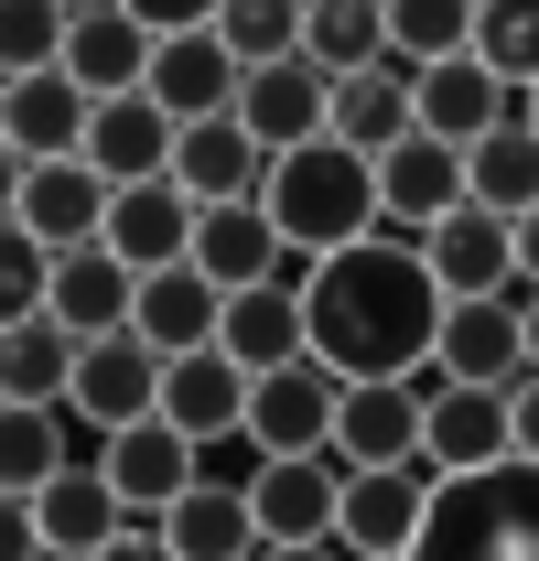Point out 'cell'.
<instances>
[{
  "label": "cell",
  "mask_w": 539,
  "mask_h": 561,
  "mask_svg": "<svg viewBox=\"0 0 539 561\" xmlns=\"http://www.w3.org/2000/svg\"><path fill=\"white\" fill-rule=\"evenodd\" d=\"M302 313H313V356L345 389H367V378H421L454 302H443L432 260H421V238L378 227V238H356V249L302 271Z\"/></svg>",
  "instance_id": "obj_1"
},
{
  "label": "cell",
  "mask_w": 539,
  "mask_h": 561,
  "mask_svg": "<svg viewBox=\"0 0 539 561\" xmlns=\"http://www.w3.org/2000/svg\"><path fill=\"white\" fill-rule=\"evenodd\" d=\"M260 216L280 227V249L313 271V260H335V249H356V238L389 227V206H378V162H367L356 140H302V151L270 162Z\"/></svg>",
  "instance_id": "obj_2"
},
{
  "label": "cell",
  "mask_w": 539,
  "mask_h": 561,
  "mask_svg": "<svg viewBox=\"0 0 539 561\" xmlns=\"http://www.w3.org/2000/svg\"><path fill=\"white\" fill-rule=\"evenodd\" d=\"M410 561H539V465L507 454L485 476H443Z\"/></svg>",
  "instance_id": "obj_3"
},
{
  "label": "cell",
  "mask_w": 539,
  "mask_h": 561,
  "mask_svg": "<svg viewBox=\"0 0 539 561\" xmlns=\"http://www.w3.org/2000/svg\"><path fill=\"white\" fill-rule=\"evenodd\" d=\"M108 206H119V184L87 151H66V162H11V227L44 238V249H98L108 238Z\"/></svg>",
  "instance_id": "obj_4"
},
{
  "label": "cell",
  "mask_w": 539,
  "mask_h": 561,
  "mask_svg": "<svg viewBox=\"0 0 539 561\" xmlns=\"http://www.w3.org/2000/svg\"><path fill=\"white\" fill-rule=\"evenodd\" d=\"M421 389H432V421H421V465L432 476H485V465L518 454V400L507 389H454L432 367H421Z\"/></svg>",
  "instance_id": "obj_5"
},
{
  "label": "cell",
  "mask_w": 539,
  "mask_h": 561,
  "mask_svg": "<svg viewBox=\"0 0 539 561\" xmlns=\"http://www.w3.org/2000/svg\"><path fill=\"white\" fill-rule=\"evenodd\" d=\"M335 411H345V378L324 356H302V367H270L249 389V432L238 443H260V465L270 454H335Z\"/></svg>",
  "instance_id": "obj_6"
},
{
  "label": "cell",
  "mask_w": 539,
  "mask_h": 561,
  "mask_svg": "<svg viewBox=\"0 0 539 561\" xmlns=\"http://www.w3.org/2000/svg\"><path fill=\"white\" fill-rule=\"evenodd\" d=\"M162 367L173 356L162 346H140V335H87V356H76V389H66V411L108 443V432H130V421L162 411Z\"/></svg>",
  "instance_id": "obj_7"
},
{
  "label": "cell",
  "mask_w": 539,
  "mask_h": 561,
  "mask_svg": "<svg viewBox=\"0 0 539 561\" xmlns=\"http://www.w3.org/2000/svg\"><path fill=\"white\" fill-rule=\"evenodd\" d=\"M432 465H378V476H345V518L335 540L356 561H410L421 551V529H432Z\"/></svg>",
  "instance_id": "obj_8"
},
{
  "label": "cell",
  "mask_w": 539,
  "mask_h": 561,
  "mask_svg": "<svg viewBox=\"0 0 539 561\" xmlns=\"http://www.w3.org/2000/svg\"><path fill=\"white\" fill-rule=\"evenodd\" d=\"M432 378H454V389H518L529 378V291L454 302L443 313V346H432Z\"/></svg>",
  "instance_id": "obj_9"
},
{
  "label": "cell",
  "mask_w": 539,
  "mask_h": 561,
  "mask_svg": "<svg viewBox=\"0 0 539 561\" xmlns=\"http://www.w3.org/2000/svg\"><path fill=\"white\" fill-rule=\"evenodd\" d=\"M238 486H249V507H260L270 551L335 540V518H345V465H335V454H270L260 476H238Z\"/></svg>",
  "instance_id": "obj_10"
},
{
  "label": "cell",
  "mask_w": 539,
  "mask_h": 561,
  "mask_svg": "<svg viewBox=\"0 0 539 561\" xmlns=\"http://www.w3.org/2000/svg\"><path fill=\"white\" fill-rule=\"evenodd\" d=\"M238 119H249V140H260L270 162H280V151H302V140H335V76L313 66V55L249 66V87H238Z\"/></svg>",
  "instance_id": "obj_11"
},
{
  "label": "cell",
  "mask_w": 539,
  "mask_h": 561,
  "mask_svg": "<svg viewBox=\"0 0 539 561\" xmlns=\"http://www.w3.org/2000/svg\"><path fill=\"white\" fill-rule=\"evenodd\" d=\"M421 421H432V389H421V378H367V389H345V411H335V465H345V476L421 465Z\"/></svg>",
  "instance_id": "obj_12"
},
{
  "label": "cell",
  "mask_w": 539,
  "mask_h": 561,
  "mask_svg": "<svg viewBox=\"0 0 539 561\" xmlns=\"http://www.w3.org/2000/svg\"><path fill=\"white\" fill-rule=\"evenodd\" d=\"M378 206H389V238H432L443 216H465V151L432 130H410L400 151H378Z\"/></svg>",
  "instance_id": "obj_13"
},
{
  "label": "cell",
  "mask_w": 539,
  "mask_h": 561,
  "mask_svg": "<svg viewBox=\"0 0 539 561\" xmlns=\"http://www.w3.org/2000/svg\"><path fill=\"white\" fill-rule=\"evenodd\" d=\"M410 98H421V130L454 140V151H474L485 130H507V119L529 108L485 55H443V66H421V76H410Z\"/></svg>",
  "instance_id": "obj_14"
},
{
  "label": "cell",
  "mask_w": 539,
  "mask_h": 561,
  "mask_svg": "<svg viewBox=\"0 0 539 561\" xmlns=\"http://www.w3.org/2000/svg\"><path fill=\"white\" fill-rule=\"evenodd\" d=\"M421 260L443 280V302H507V291H518V227L465 206V216H443V227L421 238Z\"/></svg>",
  "instance_id": "obj_15"
},
{
  "label": "cell",
  "mask_w": 539,
  "mask_h": 561,
  "mask_svg": "<svg viewBox=\"0 0 539 561\" xmlns=\"http://www.w3.org/2000/svg\"><path fill=\"white\" fill-rule=\"evenodd\" d=\"M195 454H205V443H184L173 421L151 411V421H130V432H108V443H98V476L130 496V518H162V507H173L184 486H205V465H195Z\"/></svg>",
  "instance_id": "obj_16"
},
{
  "label": "cell",
  "mask_w": 539,
  "mask_h": 561,
  "mask_svg": "<svg viewBox=\"0 0 539 561\" xmlns=\"http://www.w3.org/2000/svg\"><path fill=\"white\" fill-rule=\"evenodd\" d=\"M87 130H98V98H87L66 66L11 76V98H0V140H11V162H66V151H87Z\"/></svg>",
  "instance_id": "obj_17"
},
{
  "label": "cell",
  "mask_w": 539,
  "mask_h": 561,
  "mask_svg": "<svg viewBox=\"0 0 539 561\" xmlns=\"http://www.w3.org/2000/svg\"><path fill=\"white\" fill-rule=\"evenodd\" d=\"M151 66H162V33H140L119 0H98V11H76V33H66V76L108 108V98H140L151 87Z\"/></svg>",
  "instance_id": "obj_18"
},
{
  "label": "cell",
  "mask_w": 539,
  "mask_h": 561,
  "mask_svg": "<svg viewBox=\"0 0 539 561\" xmlns=\"http://www.w3.org/2000/svg\"><path fill=\"white\" fill-rule=\"evenodd\" d=\"M249 367L227 346H195V356H173L162 367V421L184 432V443H227V432H249Z\"/></svg>",
  "instance_id": "obj_19"
},
{
  "label": "cell",
  "mask_w": 539,
  "mask_h": 561,
  "mask_svg": "<svg viewBox=\"0 0 539 561\" xmlns=\"http://www.w3.org/2000/svg\"><path fill=\"white\" fill-rule=\"evenodd\" d=\"M173 151H184V119H173L151 87H140V98H108V108H98V130H87V162H98L119 195H130V184H162V173H173Z\"/></svg>",
  "instance_id": "obj_20"
},
{
  "label": "cell",
  "mask_w": 539,
  "mask_h": 561,
  "mask_svg": "<svg viewBox=\"0 0 539 561\" xmlns=\"http://www.w3.org/2000/svg\"><path fill=\"white\" fill-rule=\"evenodd\" d=\"M216 346L238 356L249 378L270 367H302L313 356V313H302V280H260V291H227V335Z\"/></svg>",
  "instance_id": "obj_21"
},
{
  "label": "cell",
  "mask_w": 539,
  "mask_h": 561,
  "mask_svg": "<svg viewBox=\"0 0 539 561\" xmlns=\"http://www.w3.org/2000/svg\"><path fill=\"white\" fill-rule=\"evenodd\" d=\"M195 227H205V206L162 173V184H130V195L108 206V249L151 280V271H173V260H195Z\"/></svg>",
  "instance_id": "obj_22"
},
{
  "label": "cell",
  "mask_w": 539,
  "mask_h": 561,
  "mask_svg": "<svg viewBox=\"0 0 539 561\" xmlns=\"http://www.w3.org/2000/svg\"><path fill=\"white\" fill-rule=\"evenodd\" d=\"M162 540H173V561H260L270 540H260V507H249V486H184L162 518H151Z\"/></svg>",
  "instance_id": "obj_23"
},
{
  "label": "cell",
  "mask_w": 539,
  "mask_h": 561,
  "mask_svg": "<svg viewBox=\"0 0 539 561\" xmlns=\"http://www.w3.org/2000/svg\"><path fill=\"white\" fill-rule=\"evenodd\" d=\"M130 335H140V346H162V356H195V346H216V335H227V291H216L195 260H173V271L140 280Z\"/></svg>",
  "instance_id": "obj_24"
},
{
  "label": "cell",
  "mask_w": 539,
  "mask_h": 561,
  "mask_svg": "<svg viewBox=\"0 0 539 561\" xmlns=\"http://www.w3.org/2000/svg\"><path fill=\"white\" fill-rule=\"evenodd\" d=\"M238 87H249V66H238L216 33H173V44H162V66H151V98H162L184 130H205V119H238Z\"/></svg>",
  "instance_id": "obj_25"
},
{
  "label": "cell",
  "mask_w": 539,
  "mask_h": 561,
  "mask_svg": "<svg viewBox=\"0 0 539 561\" xmlns=\"http://www.w3.org/2000/svg\"><path fill=\"white\" fill-rule=\"evenodd\" d=\"M55 324H76V335H130V313H140V271L98 238V249H66L55 260V302H44Z\"/></svg>",
  "instance_id": "obj_26"
},
{
  "label": "cell",
  "mask_w": 539,
  "mask_h": 561,
  "mask_svg": "<svg viewBox=\"0 0 539 561\" xmlns=\"http://www.w3.org/2000/svg\"><path fill=\"white\" fill-rule=\"evenodd\" d=\"M173 184H184L195 206H260L270 151L249 140V119H205V130H184V151H173Z\"/></svg>",
  "instance_id": "obj_27"
},
{
  "label": "cell",
  "mask_w": 539,
  "mask_h": 561,
  "mask_svg": "<svg viewBox=\"0 0 539 561\" xmlns=\"http://www.w3.org/2000/svg\"><path fill=\"white\" fill-rule=\"evenodd\" d=\"M33 518H44V551H66V561H98L119 529H130V496L108 486L98 465H66L55 486L33 496Z\"/></svg>",
  "instance_id": "obj_28"
},
{
  "label": "cell",
  "mask_w": 539,
  "mask_h": 561,
  "mask_svg": "<svg viewBox=\"0 0 539 561\" xmlns=\"http://www.w3.org/2000/svg\"><path fill=\"white\" fill-rule=\"evenodd\" d=\"M280 227H270L260 206H205V227H195V271L216 280V291H260V280H280Z\"/></svg>",
  "instance_id": "obj_29"
},
{
  "label": "cell",
  "mask_w": 539,
  "mask_h": 561,
  "mask_svg": "<svg viewBox=\"0 0 539 561\" xmlns=\"http://www.w3.org/2000/svg\"><path fill=\"white\" fill-rule=\"evenodd\" d=\"M410 130H421L410 66H356V76H335V140H356V151L378 162V151H400Z\"/></svg>",
  "instance_id": "obj_30"
},
{
  "label": "cell",
  "mask_w": 539,
  "mask_h": 561,
  "mask_svg": "<svg viewBox=\"0 0 539 561\" xmlns=\"http://www.w3.org/2000/svg\"><path fill=\"white\" fill-rule=\"evenodd\" d=\"M465 195H474L485 216H507V227H518V216H539V130H529V108L465 151Z\"/></svg>",
  "instance_id": "obj_31"
},
{
  "label": "cell",
  "mask_w": 539,
  "mask_h": 561,
  "mask_svg": "<svg viewBox=\"0 0 539 561\" xmlns=\"http://www.w3.org/2000/svg\"><path fill=\"white\" fill-rule=\"evenodd\" d=\"M66 465V400H0V496H44Z\"/></svg>",
  "instance_id": "obj_32"
},
{
  "label": "cell",
  "mask_w": 539,
  "mask_h": 561,
  "mask_svg": "<svg viewBox=\"0 0 539 561\" xmlns=\"http://www.w3.org/2000/svg\"><path fill=\"white\" fill-rule=\"evenodd\" d=\"M76 356H87L76 324H55V313H11V335H0V389H11V400H66Z\"/></svg>",
  "instance_id": "obj_33"
},
{
  "label": "cell",
  "mask_w": 539,
  "mask_h": 561,
  "mask_svg": "<svg viewBox=\"0 0 539 561\" xmlns=\"http://www.w3.org/2000/svg\"><path fill=\"white\" fill-rule=\"evenodd\" d=\"M302 55L324 76L389 66V0H313V11H302Z\"/></svg>",
  "instance_id": "obj_34"
},
{
  "label": "cell",
  "mask_w": 539,
  "mask_h": 561,
  "mask_svg": "<svg viewBox=\"0 0 539 561\" xmlns=\"http://www.w3.org/2000/svg\"><path fill=\"white\" fill-rule=\"evenodd\" d=\"M474 11L485 0H389V66H443V55H474Z\"/></svg>",
  "instance_id": "obj_35"
},
{
  "label": "cell",
  "mask_w": 539,
  "mask_h": 561,
  "mask_svg": "<svg viewBox=\"0 0 539 561\" xmlns=\"http://www.w3.org/2000/svg\"><path fill=\"white\" fill-rule=\"evenodd\" d=\"M302 11L313 0H227L216 11V44L238 66H280V55H302Z\"/></svg>",
  "instance_id": "obj_36"
},
{
  "label": "cell",
  "mask_w": 539,
  "mask_h": 561,
  "mask_svg": "<svg viewBox=\"0 0 539 561\" xmlns=\"http://www.w3.org/2000/svg\"><path fill=\"white\" fill-rule=\"evenodd\" d=\"M474 55L529 98L539 87V0H485V11H474Z\"/></svg>",
  "instance_id": "obj_37"
},
{
  "label": "cell",
  "mask_w": 539,
  "mask_h": 561,
  "mask_svg": "<svg viewBox=\"0 0 539 561\" xmlns=\"http://www.w3.org/2000/svg\"><path fill=\"white\" fill-rule=\"evenodd\" d=\"M66 33H76V11H66V0H0V44H11V76L66 66Z\"/></svg>",
  "instance_id": "obj_38"
},
{
  "label": "cell",
  "mask_w": 539,
  "mask_h": 561,
  "mask_svg": "<svg viewBox=\"0 0 539 561\" xmlns=\"http://www.w3.org/2000/svg\"><path fill=\"white\" fill-rule=\"evenodd\" d=\"M119 11H130L140 33H162V44H173V33H216V11H227V0H119Z\"/></svg>",
  "instance_id": "obj_39"
},
{
  "label": "cell",
  "mask_w": 539,
  "mask_h": 561,
  "mask_svg": "<svg viewBox=\"0 0 539 561\" xmlns=\"http://www.w3.org/2000/svg\"><path fill=\"white\" fill-rule=\"evenodd\" d=\"M98 561H173V540H162L151 518H130V529H119V540H108V551H98Z\"/></svg>",
  "instance_id": "obj_40"
},
{
  "label": "cell",
  "mask_w": 539,
  "mask_h": 561,
  "mask_svg": "<svg viewBox=\"0 0 539 561\" xmlns=\"http://www.w3.org/2000/svg\"><path fill=\"white\" fill-rule=\"evenodd\" d=\"M507 400H518V454H529V465H539V367H529V378H518V389H507Z\"/></svg>",
  "instance_id": "obj_41"
},
{
  "label": "cell",
  "mask_w": 539,
  "mask_h": 561,
  "mask_svg": "<svg viewBox=\"0 0 539 561\" xmlns=\"http://www.w3.org/2000/svg\"><path fill=\"white\" fill-rule=\"evenodd\" d=\"M518 291H539V216H518Z\"/></svg>",
  "instance_id": "obj_42"
},
{
  "label": "cell",
  "mask_w": 539,
  "mask_h": 561,
  "mask_svg": "<svg viewBox=\"0 0 539 561\" xmlns=\"http://www.w3.org/2000/svg\"><path fill=\"white\" fill-rule=\"evenodd\" d=\"M260 561H356L345 540H291V551H260Z\"/></svg>",
  "instance_id": "obj_43"
},
{
  "label": "cell",
  "mask_w": 539,
  "mask_h": 561,
  "mask_svg": "<svg viewBox=\"0 0 539 561\" xmlns=\"http://www.w3.org/2000/svg\"><path fill=\"white\" fill-rule=\"evenodd\" d=\"M529 367H539V291H529Z\"/></svg>",
  "instance_id": "obj_44"
},
{
  "label": "cell",
  "mask_w": 539,
  "mask_h": 561,
  "mask_svg": "<svg viewBox=\"0 0 539 561\" xmlns=\"http://www.w3.org/2000/svg\"><path fill=\"white\" fill-rule=\"evenodd\" d=\"M529 130H539V87H529Z\"/></svg>",
  "instance_id": "obj_45"
},
{
  "label": "cell",
  "mask_w": 539,
  "mask_h": 561,
  "mask_svg": "<svg viewBox=\"0 0 539 561\" xmlns=\"http://www.w3.org/2000/svg\"><path fill=\"white\" fill-rule=\"evenodd\" d=\"M44 561H66V551H44Z\"/></svg>",
  "instance_id": "obj_46"
}]
</instances>
